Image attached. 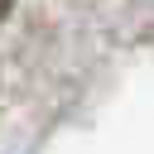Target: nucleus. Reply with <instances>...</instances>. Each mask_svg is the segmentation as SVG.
Here are the masks:
<instances>
[{
    "mask_svg": "<svg viewBox=\"0 0 154 154\" xmlns=\"http://www.w3.org/2000/svg\"><path fill=\"white\" fill-rule=\"evenodd\" d=\"M10 5H14V0H0V19H5V14H10Z\"/></svg>",
    "mask_w": 154,
    "mask_h": 154,
    "instance_id": "nucleus-1",
    "label": "nucleus"
}]
</instances>
